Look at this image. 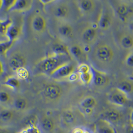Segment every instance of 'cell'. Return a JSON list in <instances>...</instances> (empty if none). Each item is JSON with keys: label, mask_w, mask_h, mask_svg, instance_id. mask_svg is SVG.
<instances>
[{"label": "cell", "mask_w": 133, "mask_h": 133, "mask_svg": "<svg viewBox=\"0 0 133 133\" xmlns=\"http://www.w3.org/2000/svg\"><path fill=\"white\" fill-rule=\"evenodd\" d=\"M3 0H0V9H2L3 8Z\"/></svg>", "instance_id": "c3c4849f"}, {"label": "cell", "mask_w": 133, "mask_h": 133, "mask_svg": "<svg viewBox=\"0 0 133 133\" xmlns=\"http://www.w3.org/2000/svg\"><path fill=\"white\" fill-rule=\"evenodd\" d=\"M24 130L27 133H42L41 129L38 125H34L26 127Z\"/></svg>", "instance_id": "8d00e7d4"}, {"label": "cell", "mask_w": 133, "mask_h": 133, "mask_svg": "<svg viewBox=\"0 0 133 133\" xmlns=\"http://www.w3.org/2000/svg\"><path fill=\"white\" fill-rule=\"evenodd\" d=\"M26 64V59L23 55L15 54L12 55L9 61V65L11 70L16 72L18 69L24 67Z\"/></svg>", "instance_id": "4fadbf2b"}, {"label": "cell", "mask_w": 133, "mask_h": 133, "mask_svg": "<svg viewBox=\"0 0 133 133\" xmlns=\"http://www.w3.org/2000/svg\"><path fill=\"white\" fill-rule=\"evenodd\" d=\"M4 71V65L2 62L0 61V75H1Z\"/></svg>", "instance_id": "bcb514c9"}, {"label": "cell", "mask_w": 133, "mask_h": 133, "mask_svg": "<svg viewBox=\"0 0 133 133\" xmlns=\"http://www.w3.org/2000/svg\"><path fill=\"white\" fill-rule=\"evenodd\" d=\"M16 73L17 77L19 80H27L30 76L29 70L25 67L19 69Z\"/></svg>", "instance_id": "4dcf8cb0"}, {"label": "cell", "mask_w": 133, "mask_h": 133, "mask_svg": "<svg viewBox=\"0 0 133 133\" xmlns=\"http://www.w3.org/2000/svg\"><path fill=\"white\" fill-rule=\"evenodd\" d=\"M17 133H27L26 132V131H25V130H24V129H23V130H22L21 131H19V132H18Z\"/></svg>", "instance_id": "f907efd6"}, {"label": "cell", "mask_w": 133, "mask_h": 133, "mask_svg": "<svg viewBox=\"0 0 133 133\" xmlns=\"http://www.w3.org/2000/svg\"><path fill=\"white\" fill-rule=\"evenodd\" d=\"M99 30V28L97 22L89 23L85 26L81 34L82 41L85 44L91 45L96 42Z\"/></svg>", "instance_id": "277c9868"}, {"label": "cell", "mask_w": 133, "mask_h": 133, "mask_svg": "<svg viewBox=\"0 0 133 133\" xmlns=\"http://www.w3.org/2000/svg\"><path fill=\"white\" fill-rule=\"evenodd\" d=\"M0 133H11V132L8 130L7 128L0 127Z\"/></svg>", "instance_id": "ee69618b"}, {"label": "cell", "mask_w": 133, "mask_h": 133, "mask_svg": "<svg viewBox=\"0 0 133 133\" xmlns=\"http://www.w3.org/2000/svg\"><path fill=\"white\" fill-rule=\"evenodd\" d=\"M113 14H115L111 5L110 7L106 5L102 7L97 22L99 29L103 30L109 29L113 23Z\"/></svg>", "instance_id": "5b68a950"}, {"label": "cell", "mask_w": 133, "mask_h": 133, "mask_svg": "<svg viewBox=\"0 0 133 133\" xmlns=\"http://www.w3.org/2000/svg\"><path fill=\"white\" fill-rule=\"evenodd\" d=\"M80 112L86 116H91L94 113V109L93 108H79Z\"/></svg>", "instance_id": "ab89813d"}, {"label": "cell", "mask_w": 133, "mask_h": 133, "mask_svg": "<svg viewBox=\"0 0 133 133\" xmlns=\"http://www.w3.org/2000/svg\"><path fill=\"white\" fill-rule=\"evenodd\" d=\"M129 97L117 87L113 89L108 95L109 102L117 106L122 107L126 104Z\"/></svg>", "instance_id": "30bf717a"}, {"label": "cell", "mask_w": 133, "mask_h": 133, "mask_svg": "<svg viewBox=\"0 0 133 133\" xmlns=\"http://www.w3.org/2000/svg\"><path fill=\"white\" fill-rule=\"evenodd\" d=\"M14 42L7 40L0 42V55H6L7 52L12 48Z\"/></svg>", "instance_id": "f1b7e54d"}, {"label": "cell", "mask_w": 133, "mask_h": 133, "mask_svg": "<svg viewBox=\"0 0 133 133\" xmlns=\"http://www.w3.org/2000/svg\"><path fill=\"white\" fill-rule=\"evenodd\" d=\"M21 32V28L18 25L13 24L8 29L5 36L8 41L15 42L20 36Z\"/></svg>", "instance_id": "7402d4cb"}, {"label": "cell", "mask_w": 133, "mask_h": 133, "mask_svg": "<svg viewBox=\"0 0 133 133\" xmlns=\"http://www.w3.org/2000/svg\"><path fill=\"white\" fill-rule=\"evenodd\" d=\"M10 95L6 91H0V104H5L10 100Z\"/></svg>", "instance_id": "836d02e7"}, {"label": "cell", "mask_w": 133, "mask_h": 133, "mask_svg": "<svg viewBox=\"0 0 133 133\" xmlns=\"http://www.w3.org/2000/svg\"><path fill=\"white\" fill-rule=\"evenodd\" d=\"M71 14L70 7L65 2L56 4L53 9V14L58 20L66 21L70 17Z\"/></svg>", "instance_id": "7c38bea8"}, {"label": "cell", "mask_w": 133, "mask_h": 133, "mask_svg": "<svg viewBox=\"0 0 133 133\" xmlns=\"http://www.w3.org/2000/svg\"><path fill=\"white\" fill-rule=\"evenodd\" d=\"M69 52L71 56H72L76 60L80 61L81 63L87 61V55L85 53L83 47L78 44H74L69 48Z\"/></svg>", "instance_id": "9a60e30c"}, {"label": "cell", "mask_w": 133, "mask_h": 133, "mask_svg": "<svg viewBox=\"0 0 133 133\" xmlns=\"http://www.w3.org/2000/svg\"><path fill=\"white\" fill-rule=\"evenodd\" d=\"M63 94V90L60 85L54 82L45 85L42 90L43 96L49 101H55L59 100Z\"/></svg>", "instance_id": "8992f818"}, {"label": "cell", "mask_w": 133, "mask_h": 133, "mask_svg": "<svg viewBox=\"0 0 133 133\" xmlns=\"http://www.w3.org/2000/svg\"><path fill=\"white\" fill-rule=\"evenodd\" d=\"M53 133H63V132H62L61 131H60V130H56V131H54V132Z\"/></svg>", "instance_id": "681fc988"}, {"label": "cell", "mask_w": 133, "mask_h": 133, "mask_svg": "<svg viewBox=\"0 0 133 133\" xmlns=\"http://www.w3.org/2000/svg\"><path fill=\"white\" fill-rule=\"evenodd\" d=\"M99 133H117V131L109 126H103L98 129Z\"/></svg>", "instance_id": "d590c367"}, {"label": "cell", "mask_w": 133, "mask_h": 133, "mask_svg": "<svg viewBox=\"0 0 133 133\" xmlns=\"http://www.w3.org/2000/svg\"><path fill=\"white\" fill-rule=\"evenodd\" d=\"M3 84L11 90H15L19 87L20 82L19 79L16 76L11 75L7 77Z\"/></svg>", "instance_id": "484cf974"}, {"label": "cell", "mask_w": 133, "mask_h": 133, "mask_svg": "<svg viewBox=\"0 0 133 133\" xmlns=\"http://www.w3.org/2000/svg\"><path fill=\"white\" fill-rule=\"evenodd\" d=\"M13 24V21L10 18L6 19H0V35H6L9 28Z\"/></svg>", "instance_id": "83f0119b"}, {"label": "cell", "mask_w": 133, "mask_h": 133, "mask_svg": "<svg viewBox=\"0 0 133 133\" xmlns=\"http://www.w3.org/2000/svg\"><path fill=\"white\" fill-rule=\"evenodd\" d=\"M79 12L83 16H89L95 12L97 3L93 0H78L75 1Z\"/></svg>", "instance_id": "ba28073f"}, {"label": "cell", "mask_w": 133, "mask_h": 133, "mask_svg": "<svg viewBox=\"0 0 133 133\" xmlns=\"http://www.w3.org/2000/svg\"><path fill=\"white\" fill-rule=\"evenodd\" d=\"M125 64L127 66L133 68V50L130 51L125 58Z\"/></svg>", "instance_id": "74e56055"}, {"label": "cell", "mask_w": 133, "mask_h": 133, "mask_svg": "<svg viewBox=\"0 0 133 133\" xmlns=\"http://www.w3.org/2000/svg\"><path fill=\"white\" fill-rule=\"evenodd\" d=\"M117 88L129 97L131 94L133 93V81L130 79L122 80L118 83Z\"/></svg>", "instance_id": "ffe728a7"}, {"label": "cell", "mask_w": 133, "mask_h": 133, "mask_svg": "<svg viewBox=\"0 0 133 133\" xmlns=\"http://www.w3.org/2000/svg\"><path fill=\"white\" fill-rule=\"evenodd\" d=\"M130 121H131V125L133 126V110L132 111L130 114Z\"/></svg>", "instance_id": "7dc6e473"}, {"label": "cell", "mask_w": 133, "mask_h": 133, "mask_svg": "<svg viewBox=\"0 0 133 133\" xmlns=\"http://www.w3.org/2000/svg\"><path fill=\"white\" fill-rule=\"evenodd\" d=\"M67 79L70 82H75L79 80V74L78 72H74L67 78Z\"/></svg>", "instance_id": "60d3db41"}, {"label": "cell", "mask_w": 133, "mask_h": 133, "mask_svg": "<svg viewBox=\"0 0 133 133\" xmlns=\"http://www.w3.org/2000/svg\"><path fill=\"white\" fill-rule=\"evenodd\" d=\"M114 5L111 4L115 15L122 22H128L133 16V8L126 1L114 2Z\"/></svg>", "instance_id": "3957f363"}, {"label": "cell", "mask_w": 133, "mask_h": 133, "mask_svg": "<svg viewBox=\"0 0 133 133\" xmlns=\"http://www.w3.org/2000/svg\"><path fill=\"white\" fill-rule=\"evenodd\" d=\"M33 1L31 0H16L9 12H25L28 11L32 6Z\"/></svg>", "instance_id": "5bb4252c"}, {"label": "cell", "mask_w": 133, "mask_h": 133, "mask_svg": "<svg viewBox=\"0 0 133 133\" xmlns=\"http://www.w3.org/2000/svg\"><path fill=\"white\" fill-rule=\"evenodd\" d=\"M93 55L98 62L102 64H108L113 61L115 52L112 47L108 44L100 43L94 49Z\"/></svg>", "instance_id": "7a4b0ae2"}, {"label": "cell", "mask_w": 133, "mask_h": 133, "mask_svg": "<svg viewBox=\"0 0 133 133\" xmlns=\"http://www.w3.org/2000/svg\"><path fill=\"white\" fill-rule=\"evenodd\" d=\"M39 120L38 118L36 115H31L28 117L25 121V124H26V127L34 125H38Z\"/></svg>", "instance_id": "d6a6232c"}, {"label": "cell", "mask_w": 133, "mask_h": 133, "mask_svg": "<svg viewBox=\"0 0 133 133\" xmlns=\"http://www.w3.org/2000/svg\"><path fill=\"white\" fill-rule=\"evenodd\" d=\"M56 2L54 0H39V2L41 3L44 6L48 5L49 4H52L53 3Z\"/></svg>", "instance_id": "7bdbcfd3"}, {"label": "cell", "mask_w": 133, "mask_h": 133, "mask_svg": "<svg viewBox=\"0 0 133 133\" xmlns=\"http://www.w3.org/2000/svg\"><path fill=\"white\" fill-rule=\"evenodd\" d=\"M72 133H94L93 132L88 128L84 126H78L75 127L72 131Z\"/></svg>", "instance_id": "e575fe53"}, {"label": "cell", "mask_w": 133, "mask_h": 133, "mask_svg": "<svg viewBox=\"0 0 133 133\" xmlns=\"http://www.w3.org/2000/svg\"><path fill=\"white\" fill-rule=\"evenodd\" d=\"M91 71V66L85 62L81 63L77 67V72L80 74H85Z\"/></svg>", "instance_id": "1f68e13d"}, {"label": "cell", "mask_w": 133, "mask_h": 133, "mask_svg": "<svg viewBox=\"0 0 133 133\" xmlns=\"http://www.w3.org/2000/svg\"><path fill=\"white\" fill-rule=\"evenodd\" d=\"M122 118V114L121 112L115 109L106 110L100 115L101 120L109 125L117 124L121 120Z\"/></svg>", "instance_id": "8fae6325"}, {"label": "cell", "mask_w": 133, "mask_h": 133, "mask_svg": "<svg viewBox=\"0 0 133 133\" xmlns=\"http://www.w3.org/2000/svg\"><path fill=\"white\" fill-rule=\"evenodd\" d=\"M14 114L11 109L4 108L0 110V127L7 128L12 123Z\"/></svg>", "instance_id": "2e32d148"}, {"label": "cell", "mask_w": 133, "mask_h": 133, "mask_svg": "<svg viewBox=\"0 0 133 133\" xmlns=\"http://www.w3.org/2000/svg\"><path fill=\"white\" fill-rule=\"evenodd\" d=\"M58 31L59 36L64 39H71L74 36V30L72 25L64 22L59 25Z\"/></svg>", "instance_id": "e0dca14e"}, {"label": "cell", "mask_w": 133, "mask_h": 133, "mask_svg": "<svg viewBox=\"0 0 133 133\" xmlns=\"http://www.w3.org/2000/svg\"></svg>", "instance_id": "db71d44e"}, {"label": "cell", "mask_w": 133, "mask_h": 133, "mask_svg": "<svg viewBox=\"0 0 133 133\" xmlns=\"http://www.w3.org/2000/svg\"><path fill=\"white\" fill-rule=\"evenodd\" d=\"M41 130L48 133H53L55 131L54 121L49 116L43 117L40 122Z\"/></svg>", "instance_id": "44dd1931"}, {"label": "cell", "mask_w": 133, "mask_h": 133, "mask_svg": "<svg viewBox=\"0 0 133 133\" xmlns=\"http://www.w3.org/2000/svg\"><path fill=\"white\" fill-rule=\"evenodd\" d=\"M14 107L17 111H24L28 106V102L26 99L22 97L16 98L14 101Z\"/></svg>", "instance_id": "4316f807"}, {"label": "cell", "mask_w": 133, "mask_h": 133, "mask_svg": "<svg viewBox=\"0 0 133 133\" xmlns=\"http://www.w3.org/2000/svg\"><path fill=\"white\" fill-rule=\"evenodd\" d=\"M79 80L83 84H90L93 80V75L91 71L79 75Z\"/></svg>", "instance_id": "f546056e"}, {"label": "cell", "mask_w": 133, "mask_h": 133, "mask_svg": "<svg viewBox=\"0 0 133 133\" xmlns=\"http://www.w3.org/2000/svg\"><path fill=\"white\" fill-rule=\"evenodd\" d=\"M91 66V71L93 75L92 82L97 87L103 88L110 83L109 76L106 72L99 70L93 66Z\"/></svg>", "instance_id": "9c48e42d"}, {"label": "cell", "mask_w": 133, "mask_h": 133, "mask_svg": "<svg viewBox=\"0 0 133 133\" xmlns=\"http://www.w3.org/2000/svg\"><path fill=\"white\" fill-rule=\"evenodd\" d=\"M97 105V100L92 96H88L84 98L79 103L80 108H93L94 109Z\"/></svg>", "instance_id": "d4e9b609"}, {"label": "cell", "mask_w": 133, "mask_h": 133, "mask_svg": "<svg viewBox=\"0 0 133 133\" xmlns=\"http://www.w3.org/2000/svg\"><path fill=\"white\" fill-rule=\"evenodd\" d=\"M71 57L69 55H58L50 54L39 61L36 68L38 72L49 75L61 65L70 62Z\"/></svg>", "instance_id": "6da1fadb"}, {"label": "cell", "mask_w": 133, "mask_h": 133, "mask_svg": "<svg viewBox=\"0 0 133 133\" xmlns=\"http://www.w3.org/2000/svg\"><path fill=\"white\" fill-rule=\"evenodd\" d=\"M75 72V67L70 62L58 67L51 73L50 76L55 80H62L67 78Z\"/></svg>", "instance_id": "52a82bcc"}, {"label": "cell", "mask_w": 133, "mask_h": 133, "mask_svg": "<svg viewBox=\"0 0 133 133\" xmlns=\"http://www.w3.org/2000/svg\"><path fill=\"white\" fill-rule=\"evenodd\" d=\"M83 47V50L84 51L85 53L87 55V54H89L90 53V52L92 51V47H91V45H89V44H85Z\"/></svg>", "instance_id": "b9f144b4"}, {"label": "cell", "mask_w": 133, "mask_h": 133, "mask_svg": "<svg viewBox=\"0 0 133 133\" xmlns=\"http://www.w3.org/2000/svg\"><path fill=\"white\" fill-rule=\"evenodd\" d=\"M16 0H3V8H4L6 11L9 12L10 9L12 7Z\"/></svg>", "instance_id": "f35d334b"}, {"label": "cell", "mask_w": 133, "mask_h": 133, "mask_svg": "<svg viewBox=\"0 0 133 133\" xmlns=\"http://www.w3.org/2000/svg\"><path fill=\"white\" fill-rule=\"evenodd\" d=\"M130 80H132L133 81V77L132 76V77H130Z\"/></svg>", "instance_id": "816d5d0a"}, {"label": "cell", "mask_w": 133, "mask_h": 133, "mask_svg": "<svg viewBox=\"0 0 133 133\" xmlns=\"http://www.w3.org/2000/svg\"><path fill=\"white\" fill-rule=\"evenodd\" d=\"M119 44L122 49L131 51L133 50V34L125 32L119 38Z\"/></svg>", "instance_id": "ac0fdd59"}, {"label": "cell", "mask_w": 133, "mask_h": 133, "mask_svg": "<svg viewBox=\"0 0 133 133\" xmlns=\"http://www.w3.org/2000/svg\"><path fill=\"white\" fill-rule=\"evenodd\" d=\"M31 24L33 29L38 32H42L46 28L45 19L39 15H36L33 18Z\"/></svg>", "instance_id": "d6986e66"}, {"label": "cell", "mask_w": 133, "mask_h": 133, "mask_svg": "<svg viewBox=\"0 0 133 133\" xmlns=\"http://www.w3.org/2000/svg\"><path fill=\"white\" fill-rule=\"evenodd\" d=\"M76 120V117L73 111L71 109L64 110L61 115V120L66 126L73 124Z\"/></svg>", "instance_id": "cb8c5ba5"}, {"label": "cell", "mask_w": 133, "mask_h": 133, "mask_svg": "<svg viewBox=\"0 0 133 133\" xmlns=\"http://www.w3.org/2000/svg\"><path fill=\"white\" fill-rule=\"evenodd\" d=\"M52 54L58 55H69L70 56L69 48L66 45L61 42H56L52 46Z\"/></svg>", "instance_id": "603a6c76"}, {"label": "cell", "mask_w": 133, "mask_h": 133, "mask_svg": "<svg viewBox=\"0 0 133 133\" xmlns=\"http://www.w3.org/2000/svg\"></svg>", "instance_id": "f5cc1de1"}, {"label": "cell", "mask_w": 133, "mask_h": 133, "mask_svg": "<svg viewBox=\"0 0 133 133\" xmlns=\"http://www.w3.org/2000/svg\"><path fill=\"white\" fill-rule=\"evenodd\" d=\"M126 133H133V126L132 125L129 126L126 129Z\"/></svg>", "instance_id": "f6af8a7d"}]
</instances>
